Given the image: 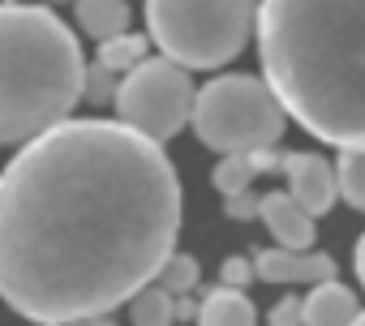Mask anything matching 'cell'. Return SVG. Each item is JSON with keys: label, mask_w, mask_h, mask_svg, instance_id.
<instances>
[{"label": "cell", "mask_w": 365, "mask_h": 326, "mask_svg": "<svg viewBox=\"0 0 365 326\" xmlns=\"http://www.w3.org/2000/svg\"><path fill=\"white\" fill-rule=\"evenodd\" d=\"M262 78L327 146H365V0H262Z\"/></svg>", "instance_id": "obj_2"}, {"label": "cell", "mask_w": 365, "mask_h": 326, "mask_svg": "<svg viewBox=\"0 0 365 326\" xmlns=\"http://www.w3.org/2000/svg\"><path fill=\"white\" fill-rule=\"evenodd\" d=\"M271 322H275V326H292V322H301V296H284V300L271 309Z\"/></svg>", "instance_id": "obj_21"}, {"label": "cell", "mask_w": 365, "mask_h": 326, "mask_svg": "<svg viewBox=\"0 0 365 326\" xmlns=\"http://www.w3.org/2000/svg\"><path fill=\"white\" fill-rule=\"evenodd\" d=\"M335 189L348 206L365 211V146H348L339 150V163H335Z\"/></svg>", "instance_id": "obj_14"}, {"label": "cell", "mask_w": 365, "mask_h": 326, "mask_svg": "<svg viewBox=\"0 0 365 326\" xmlns=\"http://www.w3.org/2000/svg\"><path fill=\"white\" fill-rule=\"evenodd\" d=\"M258 198L262 194H254V189H241V194H228V219H237V224H250V219H258Z\"/></svg>", "instance_id": "obj_19"}, {"label": "cell", "mask_w": 365, "mask_h": 326, "mask_svg": "<svg viewBox=\"0 0 365 326\" xmlns=\"http://www.w3.org/2000/svg\"><path fill=\"white\" fill-rule=\"evenodd\" d=\"M254 168H250V159H245V150H232V154H224V163L215 168V189L228 198V194H241V189H250L254 185Z\"/></svg>", "instance_id": "obj_17"}, {"label": "cell", "mask_w": 365, "mask_h": 326, "mask_svg": "<svg viewBox=\"0 0 365 326\" xmlns=\"http://www.w3.org/2000/svg\"><path fill=\"white\" fill-rule=\"evenodd\" d=\"M258 0H146L150 43L185 69L228 65L254 35Z\"/></svg>", "instance_id": "obj_4"}, {"label": "cell", "mask_w": 365, "mask_h": 326, "mask_svg": "<svg viewBox=\"0 0 365 326\" xmlns=\"http://www.w3.org/2000/svg\"><path fill=\"white\" fill-rule=\"evenodd\" d=\"M78 5V26L91 39H112L129 31V5L125 0H73Z\"/></svg>", "instance_id": "obj_12"}, {"label": "cell", "mask_w": 365, "mask_h": 326, "mask_svg": "<svg viewBox=\"0 0 365 326\" xmlns=\"http://www.w3.org/2000/svg\"><path fill=\"white\" fill-rule=\"evenodd\" d=\"M194 317L207 322V326H250L254 322V305H250L245 288H228L224 283L211 296H202V305H198Z\"/></svg>", "instance_id": "obj_11"}, {"label": "cell", "mask_w": 365, "mask_h": 326, "mask_svg": "<svg viewBox=\"0 0 365 326\" xmlns=\"http://www.w3.org/2000/svg\"><path fill=\"white\" fill-rule=\"evenodd\" d=\"M116 86H120V73H112L108 65H86V73H82V99L86 103H95V107L112 103Z\"/></svg>", "instance_id": "obj_18"}, {"label": "cell", "mask_w": 365, "mask_h": 326, "mask_svg": "<svg viewBox=\"0 0 365 326\" xmlns=\"http://www.w3.org/2000/svg\"><path fill=\"white\" fill-rule=\"evenodd\" d=\"M146 43H150V39L129 35V31H120V35H112V39H99V65H108L112 73H125V69H133V65L146 56Z\"/></svg>", "instance_id": "obj_15"}, {"label": "cell", "mask_w": 365, "mask_h": 326, "mask_svg": "<svg viewBox=\"0 0 365 326\" xmlns=\"http://www.w3.org/2000/svg\"><path fill=\"white\" fill-rule=\"evenodd\" d=\"M258 219L284 249H309L314 245V215L292 198V194H262L258 198Z\"/></svg>", "instance_id": "obj_9"}, {"label": "cell", "mask_w": 365, "mask_h": 326, "mask_svg": "<svg viewBox=\"0 0 365 326\" xmlns=\"http://www.w3.org/2000/svg\"><path fill=\"white\" fill-rule=\"evenodd\" d=\"M250 279H254V262L250 258H228L224 270H220V283H228V288H245Z\"/></svg>", "instance_id": "obj_20"}, {"label": "cell", "mask_w": 365, "mask_h": 326, "mask_svg": "<svg viewBox=\"0 0 365 326\" xmlns=\"http://www.w3.org/2000/svg\"><path fill=\"white\" fill-rule=\"evenodd\" d=\"M190 125L202 146L232 154V150H254V146L279 142L288 112L275 99V90L267 86V78L228 73V78H215L202 90H194Z\"/></svg>", "instance_id": "obj_5"}, {"label": "cell", "mask_w": 365, "mask_h": 326, "mask_svg": "<svg viewBox=\"0 0 365 326\" xmlns=\"http://www.w3.org/2000/svg\"><path fill=\"white\" fill-rule=\"evenodd\" d=\"M250 168L254 172H284L288 177V194L318 219L335 206L339 189H335V168L322 159V154H309V150H279L275 142L271 146H254L245 150Z\"/></svg>", "instance_id": "obj_7"}, {"label": "cell", "mask_w": 365, "mask_h": 326, "mask_svg": "<svg viewBox=\"0 0 365 326\" xmlns=\"http://www.w3.org/2000/svg\"><path fill=\"white\" fill-rule=\"evenodd\" d=\"M82 48L52 9L0 0V146L65 120L82 99Z\"/></svg>", "instance_id": "obj_3"}, {"label": "cell", "mask_w": 365, "mask_h": 326, "mask_svg": "<svg viewBox=\"0 0 365 326\" xmlns=\"http://www.w3.org/2000/svg\"><path fill=\"white\" fill-rule=\"evenodd\" d=\"M180 232L163 142L125 120H56L0 172V300L65 326L103 322L155 279Z\"/></svg>", "instance_id": "obj_1"}, {"label": "cell", "mask_w": 365, "mask_h": 326, "mask_svg": "<svg viewBox=\"0 0 365 326\" xmlns=\"http://www.w3.org/2000/svg\"><path fill=\"white\" fill-rule=\"evenodd\" d=\"M356 279L365 283V236L356 241Z\"/></svg>", "instance_id": "obj_22"}, {"label": "cell", "mask_w": 365, "mask_h": 326, "mask_svg": "<svg viewBox=\"0 0 365 326\" xmlns=\"http://www.w3.org/2000/svg\"><path fill=\"white\" fill-rule=\"evenodd\" d=\"M116 116L125 125H133L138 133L155 137V142H168L185 129L190 120V107H194V82H190V69L176 65L172 56H159V61H138L133 69L120 73V86H116Z\"/></svg>", "instance_id": "obj_6"}, {"label": "cell", "mask_w": 365, "mask_h": 326, "mask_svg": "<svg viewBox=\"0 0 365 326\" xmlns=\"http://www.w3.org/2000/svg\"><path fill=\"white\" fill-rule=\"evenodd\" d=\"M155 283H163L172 296H190L194 288H198V262L190 258V253H168L163 258V266L155 270Z\"/></svg>", "instance_id": "obj_16"}, {"label": "cell", "mask_w": 365, "mask_h": 326, "mask_svg": "<svg viewBox=\"0 0 365 326\" xmlns=\"http://www.w3.org/2000/svg\"><path fill=\"white\" fill-rule=\"evenodd\" d=\"M352 322H356V326H365V309H356V317H352Z\"/></svg>", "instance_id": "obj_23"}, {"label": "cell", "mask_w": 365, "mask_h": 326, "mask_svg": "<svg viewBox=\"0 0 365 326\" xmlns=\"http://www.w3.org/2000/svg\"><path fill=\"white\" fill-rule=\"evenodd\" d=\"M129 313L138 326H163V322H176V296L163 288V283H142L133 296H129Z\"/></svg>", "instance_id": "obj_13"}, {"label": "cell", "mask_w": 365, "mask_h": 326, "mask_svg": "<svg viewBox=\"0 0 365 326\" xmlns=\"http://www.w3.org/2000/svg\"><path fill=\"white\" fill-rule=\"evenodd\" d=\"M254 275L262 283H318V279H335V262L327 253H318L314 245L309 249H262L254 258Z\"/></svg>", "instance_id": "obj_8"}, {"label": "cell", "mask_w": 365, "mask_h": 326, "mask_svg": "<svg viewBox=\"0 0 365 326\" xmlns=\"http://www.w3.org/2000/svg\"><path fill=\"white\" fill-rule=\"evenodd\" d=\"M356 296L335 283V279H318L309 288V296H301V322H314V326H335V322H352L356 317Z\"/></svg>", "instance_id": "obj_10"}]
</instances>
